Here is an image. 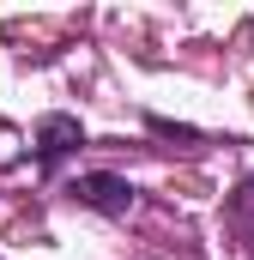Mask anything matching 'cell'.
Returning <instances> with one entry per match:
<instances>
[{"instance_id":"obj_1","label":"cell","mask_w":254,"mask_h":260,"mask_svg":"<svg viewBox=\"0 0 254 260\" xmlns=\"http://www.w3.org/2000/svg\"><path fill=\"white\" fill-rule=\"evenodd\" d=\"M73 200H79V206H91V212H109V218H121L127 206H133V188H127V176L91 170V176H79V182H73Z\"/></svg>"},{"instance_id":"obj_2","label":"cell","mask_w":254,"mask_h":260,"mask_svg":"<svg viewBox=\"0 0 254 260\" xmlns=\"http://www.w3.org/2000/svg\"><path fill=\"white\" fill-rule=\"evenodd\" d=\"M79 145H85V133H79L73 115H43V127H37V157L43 164H61L67 151H79Z\"/></svg>"}]
</instances>
